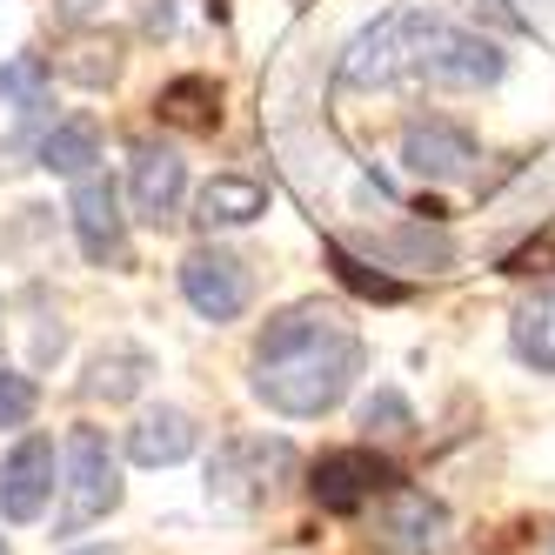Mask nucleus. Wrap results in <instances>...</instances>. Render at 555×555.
Wrapping results in <instances>:
<instances>
[{"mask_svg": "<svg viewBox=\"0 0 555 555\" xmlns=\"http://www.w3.org/2000/svg\"><path fill=\"white\" fill-rule=\"evenodd\" d=\"M362 435H369V442H409V435H415V409L395 388H375L362 402Z\"/></svg>", "mask_w": 555, "mask_h": 555, "instance_id": "412c9836", "label": "nucleus"}, {"mask_svg": "<svg viewBox=\"0 0 555 555\" xmlns=\"http://www.w3.org/2000/svg\"><path fill=\"white\" fill-rule=\"evenodd\" d=\"M268 215V188L255 181V175H215L208 188H202V202H194V221H202L208 234L215 228H248V221H261Z\"/></svg>", "mask_w": 555, "mask_h": 555, "instance_id": "2eb2a0df", "label": "nucleus"}, {"mask_svg": "<svg viewBox=\"0 0 555 555\" xmlns=\"http://www.w3.org/2000/svg\"><path fill=\"white\" fill-rule=\"evenodd\" d=\"M428 27H435V14H422V8H395V14H382L369 34H354V41H348V54H341V81H348V88H388L395 74L415 67V48L428 41Z\"/></svg>", "mask_w": 555, "mask_h": 555, "instance_id": "20e7f679", "label": "nucleus"}, {"mask_svg": "<svg viewBox=\"0 0 555 555\" xmlns=\"http://www.w3.org/2000/svg\"><path fill=\"white\" fill-rule=\"evenodd\" d=\"M54 67L67 74V81H81V88H107L114 74H121V48L114 41H74Z\"/></svg>", "mask_w": 555, "mask_h": 555, "instance_id": "4be33fe9", "label": "nucleus"}, {"mask_svg": "<svg viewBox=\"0 0 555 555\" xmlns=\"http://www.w3.org/2000/svg\"><path fill=\"white\" fill-rule=\"evenodd\" d=\"M362 362H369L362 328H354L335 301H295V308L274 314L255 341V395L274 415L314 422L354 388Z\"/></svg>", "mask_w": 555, "mask_h": 555, "instance_id": "f257e3e1", "label": "nucleus"}, {"mask_svg": "<svg viewBox=\"0 0 555 555\" xmlns=\"http://www.w3.org/2000/svg\"><path fill=\"white\" fill-rule=\"evenodd\" d=\"M181 295H188V308L202 314V322H234L248 301H255V274H248V261L242 255H228V248H194L188 261H181Z\"/></svg>", "mask_w": 555, "mask_h": 555, "instance_id": "6e6552de", "label": "nucleus"}, {"mask_svg": "<svg viewBox=\"0 0 555 555\" xmlns=\"http://www.w3.org/2000/svg\"><path fill=\"white\" fill-rule=\"evenodd\" d=\"M74 242H81V255L94 268H128V215H121V188H114L101 168H88L81 181H74Z\"/></svg>", "mask_w": 555, "mask_h": 555, "instance_id": "0eeeda50", "label": "nucleus"}, {"mask_svg": "<svg viewBox=\"0 0 555 555\" xmlns=\"http://www.w3.org/2000/svg\"><path fill=\"white\" fill-rule=\"evenodd\" d=\"M181 188H188V162H181V154L162 147V141H141L134 162H128V202H134V215L154 221V228L175 221Z\"/></svg>", "mask_w": 555, "mask_h": 555, "instance_id": "9b49d317", "label": "nucleus"}, {"mask_svg": "<svg viewBox=\"0 0 555 555\" xmlns=\"http://www.w3.org/2000/svg\"><path fill=\"white\" fill-rule=\"evenodd\" d=\"M81 555H121V548H81Z\"/></svg>", "mask_w": 555, "mask_h": 555, "instance_id": "a878e982", "label": "nucleus"}, {"mask_svg": "<svg viewBox=\"0 0 555 555\" xmlns=\"http://www.w3.org/2000/svg\"><path fill=\"white\" fill-rule=\"evenodd\" d=\"M194 442H202V428H194L188 409H147L134 428H128V455L141 468H175L194 455Z\"/></svg>", "mask_w": 555, "mask_h": 555, "instance_id": "f8f14e48", "label": "nucleus"}, {"mask_svg": "<svg viewBox=\"0 0 555 555\" xmlns=\"http://www.w3.org/2000/svg\"><path fill=\"white\" fill-rule=\"evenodd\" d=\"M67 482H61V515H54V535H81L94 522H107L121 508V462H114V442L101 428H74L67 435Z\"/></svg>", "mask_w": 555, "mask_h": 555, "instance_id": "f03ea898", "label": "nucleus"}, {"mask_svg": "<svg viewBox=\"0 0 555 555\" xmlns=\"http://www.w3.org/2000/svg\"><path fill=\"white\" fill-rule=\"evenodd\" d=\"M48 495H54V435H21L0 455V515L8 522H41Z\"/></svg>", "mask_w": 555, "mask_h": 555, "instance_id": "9d476101", "label": "nucleus"}, {"mask_svg": "<svg viewBox=\"0 0 555 555\" xmlns=\"http://www.w3.org/2000/svg\"><path fill=\"white\" fill-rule=\"evenodd\" d=\"M94 162H101V121H94V114H67V121H54L41 134V168L48 175H74V181H81Z\"/></svg>", "mask_w": 555, "mask_h": 555, "instance_id": "f3484780", "label": "nucleus"}, {"mask_svg": "<svg viewBox=\"0 0 555 555\" xmlns=\"http://www.w3.org/2000/svg\"><path fill=\"white\" fill-rule=\"evenodd\" d=\"M462 14H468V21H489L495 34H529V27H535L522 8H515V0H462Z\"/></svg>", "mask_w": 555, "mask_h": 555, "instance_id": "b1692460", "label": "nucleus"}, {"mask_svg": "<svg viewBox=\"0 0 555 555\" xmlns=\"http://www.w3.org/2000/svg\"><path fill=\"white\" fill-rule=\"evenodd\" d=\"M154 114L188 134H215L221 128V88L208 81V74H175V81L154 94Z\"/></svg>", "mask_w": 555, "mask_h": 555, "instance_id": "dca6fc26", "label": "nucleus"}, {"mask_svg": "<svg viewBox=\"0 0 555 555\" xmlns=\"http://www.w3.org/2000/svg\"><path fill=\"white\" fill-rule=\"evenodd\" d=\"M428 88H495L502 74H508V54L489 41V34H462L449 21H435L428 27V41L415 48V67Z\"/></svg>", "mask_w": 555, "mask_h": 555, "instance_id": "39448f33", "label": "nucleus"}, {"mask_svg": "<svg viewBox=\"0 0 555 555\" xmlns=\"http://www.w3.org/2000/svg\"><path fill=\"white\" fill-rule=\"evenodd\" d=\"M402 475L388 468V455L375 449V442H354V449H328L322 462L308 468V495L322 502L328 515H354L362 502H375V495H388Z\"/></svg>", "mask_w": 555, "mask_h": 555, "instance_id": "423d86ee", "label": "nucleus"}, {"mask_svg": "<svg viewBox=\"0 0 555 555\" xmlns=\"http://www.w3.org/2000/svg\"><path fill=\"white\" fill-rule=\"evenodd\" d=\"M147 375H154V354L147 348H134V341H107L94 362H88V382H81V395L88 402H134V395L147 388Z\"/></svg>", "mask_w": 555, "mask_h": 555, "instance_id": "ddd939ff", "label": "nucleus"}, {"mask_svg": "<svg viewBox=\"0 0 555 555\" xmlns=\"http://www.w3.org/2000/svg\"><path fill=\"white\" fill-rule=\"evenodd\" d=\"M34 409H41V382H34V375H14V369H0V428H27Z\"/></svg>", "mask_w": 555, "mask_h": 555, "instance_id": "5701e85b", "label": "nucleus"}, {"mask_svg": "<svg viewBox=\"0 0 555 555\" xmlns=\"http://www.w3.org/2000/svg\"><path fill=\"white\" fill-rule=\"evenodd\" d=\"M301 475V455L282 435H234L208 462V495L221 502H282Z\"/></svg>", "mask_w": 555, "mask_h": 555, "instance_id": "7ed1b4c3", "label": "nucleus"}, {"mask_svg": "<svg viewBox=\"0 0 555 555\" xmlns=\"http://www.w3.org/2000/svg\"><path fill=\"white\" fill-rule=\"evenodd\" d=\"M382 535H388V548H402V555L435 548V535H442V502H435L428 489L395 482L388 489V508H382Z\"/></svg>", "mask_w": 555, "mask_h": 555, "instance_id": "4468645a", "label": "nucleus"}, {"mask_svg": "<svg viewBox=\"0 0 555 555\" xmlns=\"http://www.w3.org/2000/svg\"><path fill=\"white\" fill-rule=\"evenodd\" d=\"M0 555H8V535H0Z\"/></svg>", "mask_w": 555, "mask_h": 555, "instance_id": "bb28decb", "label": "nucleus"}, {"mask_svg": "<svg viewBox=\"0 0 555 555\" xmlns=\"http://www.w3.org/2000/svg\"><path fill=\"white\" fill-rule=\"evenodd\" d=\"M0 101H8L21 121H48V101H54V61L41 54H14L8 67H0Z\"/></svg>", "mask_w": 555, "mask_h": 555, "instance_id": "a211bd4d", "label": "nucleus"}, {"mask_svg": "<svg viewBox=\"0 0 555 555\" xmlns=\"http://www.w3.org/2000/svg\"><path fill=\"white\" fill-rule=\"evenodd\" d=\"M508 274H555V221L535 234L522 255H508Z\"/></svg>", "mask_w": 555, "mask_h": 555, "instance_id": "393cba45", "label": "nucleus"}, {"mask_svg": "<svg viewBox=\"0 0 555 555\" xmlns=\"http://www.w3.org/2000/svg\"><path fill=\"white\" fill-rule=\"evenodd\" d=\"M322 255H328V268H335V282H341V288H354L362 301H409V282H395L382 261L348 255V242H335V234L322 242Z\"/></svg>", "mask_w": 555, "mask_h": 555, "instance_id": "aec40b11", "label": "nucleus"}, {"mask_svg": "<svg viewBox=\"0 0 555 555\" xmlns=\"http://www.w3.org/2000/svg\"><path fill=\"white\" fill-rule=\"evenodd\" d=\"M402 162L422 181H468L475 162H482V141H475V128L449 121V114H422L402 134Z\"/></svg>", "mask_w": 555, "mask_h": 555, "instance_id": "1a4fd4ad", "label": "nucleus"}, {"mask_svg": "<svg viewBox=\"0 0 555 555\" xmlns=\"http://www.w3.org/2000/svg\"><path fill=\"white\" fill-rule=\"evenodd\" d=\"M508 341H515V354H522L535 375H555V288H542L535 301L515 308Z\"/></svg>", "mask_w": 555, "mask_h": 555, "instance_id": "6ab92c4d", "label": "nucleus"}]
</instances>
